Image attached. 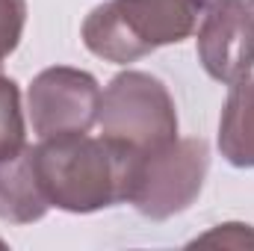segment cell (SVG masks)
<instances>
[{
  "label": "cell",
  "mask_w": 254,
  "mask_h": 251,
  "mask_svg": "<svg viewBox=\"0 0 254 251\" xmlns=\"http://www.w3.org/2000/svg\"><path fill=\"white\" fill-rule=\"evenodd\" d=\"M33 160L48 204L68 213H95L127 201L139 166V154L130 148L86 133L42 139Z\"/></svg>",
  "instance_id": "1"
},
{
  "label": "cell",
  "mask_w": 254,
  "mask_h": 251,
  "mask_svg": "<svg viewBox=\"0 0 254 251\" xmlns=\"http://www.w3.org/2000/svg\"><path fill=\"white\" fill-rule=\"evenodd\" d=\"M213 0H107L83 21L86 48L107 63H136L190 39Z\"/></svg>",
  "instance_id": "2"
},
{
  "label": "cell",
  "mask_w": 254,
  "mask_h": 251,
  "mask_svg": "<svg viewBox=\"0 0 254 251\" xmlns=\"http://www.w3.org/2000/svg\"><path fill=\"white\" fill-rule=\"evenodd\" d=\"M101 136L145 157L178 139V113L169 89L142 71H125L110 80L98 110Z\"/></svg>",
  "instance_id": "3"
},
{
  "label": "cell",
  "mask_w": 254,
  "mask_h": 251,
  "mask_svg": "<svg viewBox=\"0 0 254 251\" xmlns=\"http://www.w3.org/2000/svg\"><path fill=\"white\" fill-rule=\"evenodd\" d=\"M207 166L210 154L204 139H175L160 151L139 157L127 201L157 222L184 213L201 192Z\"/></svg>",
  "instance_id": "4"
},
{
  "label": "cell",
  "mask_w": 254,
  "mask_h": 251,
  "mask_svg": "<svg viewBox=\"0 0 254 251\" xmlns=\"http://www.w3.org/2000/svg\"><path fill=\"white\" fill-rule=\"evenodd\" d=\"M30 122L42 139L89 133L98 122L101 89L98 80L80 68H48L30 83Z\"/></svg>",
  "instance_id": "5"
},
{
  "label": "cell",
  "mask_w": 254,
  "mask_h": 251,
  "mask_svg": "<svg viewBox=\"0 0 254 251\" xmlns=\"http://www.w3.org/2000/svg\"><path fill=\"white\" fill-rule=\"evenodd\" d=\"M198 60L219 83H240L254 68V0H213L198 30Z\"/></svg>",
  "instance_id": "6"
},
{
  "label": "cell",
  "mask_w": 254,
  "mask_h": 251,
  "mask_svg": "<svg viewBox=\"0 0 254 251\" xmlns=\"http://www.w3.org/2000/svg\"><path fill=\"white\" fill-rule=\"evenodd\" d=\"M48 198L42 192L33 148L24 145L0 157V219L12 225L39 222L48 213Z\"/></svg>",
  "instance_id": "7"
},
{
  "label": "cell",
  "mask_w": 254,
  "mask_h": 251,
  "mask_svg": "<svg viewBox=\"0 0 254 251\" xmlns=\"http://www.w3.org/2000/svg\"><path fill=\"white\" fill-rule=\"evenodd\" d=\"M219 148L231 166L254 169V80L234 83L219 125Z\"/></svg>",
  "instance_id": "8"
},
{
  "label": "cell",
  "mask_w": 254,
  "mask_h": 251,
  "mask_svg": "<svg viewBox=\"0 0 254 251\" xmlns=\"http://www.w3.org/2000/svg\"><path fill=\"white\" fill-rule=\"evenodd\" d=\"M24 113H21V92L12 77L0 71V157L24 148Z\"/></svg>",
  "instance_id": "9"
},
{
  "label": "cell",
  "mask_w": 254,
  "mask_h": 251,
  "mask_svg": "<svg viewBox=\"0 0 254 251\" xmlns=\"http://www.w3.org/2000/svg\"><path fill=\"white\" fill-rule=\"evenodd\" d=\"M27 21V0H0V63L18 48Z\"/></svg>",
  "instance_id": "10"
},
{
  "label": "cell",
  "mask_w": 254,
  "mask_h": 251,
  "mask_svg": "<svg viewBox=\"0 0 254 251\" xmlns=\"http://www.w3.org/2000/svg\"><path fill=\"white\" fill-rule=\"evenodd\" d=\"M192 246H231V249H249L254 246V228L249 225H219L207 237L195 240Z\"/></svg>",
  "instance_id": "11"
},
{
  "label": "cell",
  "mask_w": 254,
  "mask_h": 251,
  "mask_svg": "<svg viewBox=\"0 0 254 251\" xmlns=\"http://www.w3.org/2000/svg\"><path fill=\"white\" fill-rule=\"evenodd\" d=\"M0 249H3V240H0Z\"/></svg>",
  "instance_id": "12"
}]
</instances>
